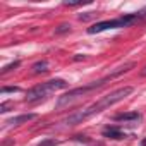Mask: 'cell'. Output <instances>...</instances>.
Listing matches in <instances>:
<instances>
[{
	"instance_id": "4",
	"label": "cell",
	"mask_w": 146,
	"mask_h": 146,
	"mask_svg": "<svg viewBox=\"0 0 146 146\" xmlns=\"http://www.w3.org/2000/svg\"><path fill=\"white\" fill-rule=\"evenodd\" d=\"M137 19H141L137 14H125L119 19H110V21H102V23H96L93 24L91 28H88V33L90 35H96V33H102V31H107V29H115V28H125L132 23H136Z\"/></svg>"
},
{
	"instance_id": "1",
	"label": "cell",
	"mask_w": 146,
	"mask_h": 146,
	"mask_svg": "<svg viewBox=\"0 0 146 146\" xmlns=\"http://www.w3.org/2000/svg\"><path fill=\"white\" fill-rule=\"evenodd\" d=\"M131 93H132V88H131V86L119 88V90L112 91L110 95L102 96V98H100L98 102H95L93 105H90V107H86V108H83V110H79V112H76V113L69 115L67 119L62 120V124H65V125H76V124H81L83 120H86V119H90V117H93V115H96V113H100V112L110 108L112 105L122 102V100L127 98Z\"/></svg>"
},
{
	"instance_id": "15",
	"label": "cell",
	"mask_w": 146,
	"mask_h": 146,
	"mask_svg": "<svg viewBox=\"0 0 146 146\" xmlns=\"http://www.w3.org/2000/svg\"><path fill=\"white\" fill-rule=\"evenodd\" d=\"M141 76H146V67H144V69L141 70Z\"/></svg>"
},
{
	"instance_id": "5",
	"label": "cell",
	"mask_w": 146,
	"mask_h": 146,
	"mask_svg": "<svg viewBox=\"0 0 146 146\" xmlns=\"http://www.w3.org/2000/svg\"><path fill=\"white\" fill-rule=\"evenodd\" d=\"M33 119H36V113H24V115H17V117L9 119L5 124H9V125H19V124L29 122V120H33Z\"/></svg>"
},
{
	"instance_id": "16",
	"label": "cell",
	"mask_w": 146,
	"mask_h": 146,
	"mask_svg": "<svg viewBox=\"0 0 146 146\" xmlns=\"http://www.w3.org/2000/svg\"><path fill=\"white\" fill-rule=\"evenodd\" d=\"M141 146H146V137H144V139L141 141Z\"/></svg>"
},
{
	"instance_id": "10",
	"label": "cell",
	"mask_w": 146,
	"mask_h": 146,
	"mask_svg": "<svg viewBox=\"0 0 146 146\" xmlns=\"http://www.w3.org/2000/svg\"><path fill=\"white\" fill-rule=\"evenodd\" d=\"M67 31H70V26H69V24H60V26L55 29L57 35H62V33H67Z\"/></svg>"
},
{
	"instance_id": "8",
	"label": "cell",
	"mask_w": 146,
	"mask_h": 146,
	"mask_svg": "<svg viewBox=\"0 0 146 146\" xmlns=\"http://www.w3.org/2000/svg\"><path fill=\"white\" fill-rule=\"evenodd\" d=\"M31 69H33L35 74H41V72H46V70H48V62H46V60H40V62H36Z\"/></svg>"
},
{
	"instance_id": "14",
	"label": "cell",
	"mask_w": 146,
	"mask_h": 146,
	"mask_svg": "<svg viewBox=\"0 0 146 146\" xmlns=\"http://www.w3.org/2000/svg\"><path fill=\"white\" fill-rule=\"evenodd\" d=\"M74 58H76V60H84L86 57H84V55H78V57H74Z\"/></svg>"
},
{
	"instance_id": "13",
	"label": "cell",
	"mask_w": 146,
	"mask_h": 146,
	"mask_svg": "<svg viewBox=\"0 0 146 146\" xmlns=\"http://www.w3.org/2000/svg\"><path fill=\"white\" fill-rule=\"evenodd\" d=\"M52 144H55V141H45V143H41L38 146H52Z\"/></svg>"
},
{
	"instance_id": "2",
	"label": "cell",
	"mask_w": 146,
	"mask_h": 146,
	"mask_svg": "<svg viewBox=\"0 0 146 146\" xmlns=\"http://www.w3.org/2000/svg\"><path fill=\"white\" fill-rule=\"evenodd\" d=\"M132 67H134V64H132V62H129V64H125V65H122V67L115 69L113 72H110L108 76H105V78H103V79H100V81H95V83H91V84H86V86H81V88H74V90H70L69 93H65L64 96H60V98L57 100V108H62V107H65V105L72 103L76 98H79V96H83V95H86V93H90V91H93V90H96V88L103 86L107 81H110V79H113V78L120 76L122 72H127V70H129V69H132Z\"/></svg>"
},
{
	"instance_id": "11",
	"label": "cell",
	"mask_w": 146,
	"mask_h": 146,
	"mask_svg": "<svg viewBox=\"0 0 146 146\" xmlns=\"http://www.w3.org/2000/svg\"><path fill=\"white\" fill-rule=\"evenodd\" d=\"M16 67H19V62H12V64H9V65H5V67L2 69V74H5V72H9V70H12V69H16Z\"/></svg>"
},
{
	"instance_id": "3",
	"label": "cell",
	"mask_w": 146,
	"mask_h": 146,
	"mask_svg": "<svg viewBox=\"0 0 146 146\" xmlns=\"http://www.w3.org/2000/svg\"><path fill=\"white\" fill-rule=\"evenodd\" d=\"M67 88V83L64 79H52V81H46V83H41V84H36L33 86L28 93H26V102L28 103H35V102H40L41 98H46L48 95L58 91V90H64Z\"/></svg>"
},
{
	"instance_id": "9",
	"label": "cell",
	"mask_w": 146,
	"mask_h": 146,
	"mask_svg": "<svg viewBox=\"0 0 146 146\" xmlns=\"http://www.w3.org/2000/svg\"><path fill=\"white\" fill-rule=\"evenodd\" d=\"M12 107H14V103H12V102H4L2 105H0V112H2V113H5V112H9Z\"/></svg>"
},
{
	"instance_id": "12",
	"label": "cell",
	"mask_w": 146,
	"mask_h": 146,
	"mask_svg": "<svg viewBox=\"0 0 146 146\" xmlns=\"http://www.w3.org/2000/svg\"><path fill=\"white\" fill-rule=\"evenodd\" d=\"M17 91H21L19 88H2V90H0V93H2V95H5V93H17Z\"/></svg>"
},
{
	"instance_id": "7",
	"label": "cell",
	"mask_w": 146,
	"mask_h": 146,
	"mask_svg": "<svg viewBox=\"0 0 146 146\" xmlns=\"http://www.w3.org/2000/svg\"><path fill=\"white\" fill-rule=\"evenodd\" d=\"M113 119L115 120H122V122H131V120H139L141 115L137 112H125V113H117Z\"/></svg>"
},
{
	"instance_id": "6",
	"label": "cell",
	"mask_w": 146,
	"mask_h": 146,
	"mask_svg": "<svg viewBox=\"0 0 146 146\" xmlns=\"http://www.w3.org/2000/svg\"><path fill=\"white\" fill-rule=\"evenodd\" d=\"M103 136L105 137H110V139H124L125 137V134L120 129H117V127H107L103 131Z\"/></svg>"
}]
</instances>
